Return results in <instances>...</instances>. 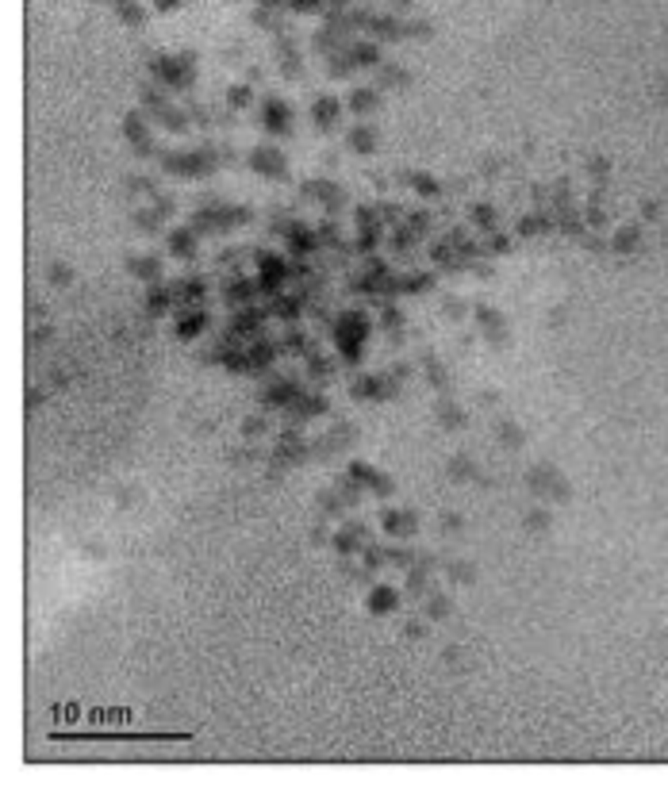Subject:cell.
<instances>
[{
	"label": "cell",
	"instance_id": "6da1fadb",
	"mask_svg": "<svg viewBox=\"0 0 668 787\" xmlns=\"http://www.w3.org/2000/svg\"><path fill=\"white\" fill-rule=\"evenodd\" d=\"M254 161H258V169H276V177H281V169H284V161H281V154H276V150H262Z\"/></svg>",
	"mask_w": 668,
	"mask_h": 787
},
{
	"label": "cell",
	"instance_id": "3957f363",
	"mask_svg": "<svg viewBox=\"0 0 668 787\" xmlns=\"http://www.w3.org/2000/svg\"><path fill=\"white\" fill-rule=\"evenodd\" d=\"M392 603H396L392 592H377V595H373V611H388Z\"/></svg>",
	"mask_w": 668,
	"mask_h": 787
},
{
	"label": "cell",
	"instance_id": "7a4b0ae2",
	"mask_svg": "<svg viewBox=\"0 0 668 787\" xmlns=\"http://www.w3.org/2000/svg\"><path fill=\"white\" fill-rule=\"evenodd\" d=\"M265 123L281 131L284 123H288V116H284V104H269V108H265Z\"/></svg>",
	"mask_w": 668,
	"mask_h": 787
},
{
	"label": "cell",
	"instance_id": "277c9868",
	"mask_svg": "<svg viewBox=\"0 0 668 787\" xmlns=\"http://www.w3.org/2000/svg\"><path fill=\"white\" fill-rule=\"evenodd\" d=\"M354 146H357V150H369L373 135H369V131H354Z\"/></svg>",
	"mask_w": 668,
	"mask_h": 787
}]
</instances>
